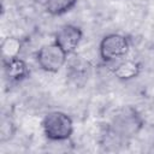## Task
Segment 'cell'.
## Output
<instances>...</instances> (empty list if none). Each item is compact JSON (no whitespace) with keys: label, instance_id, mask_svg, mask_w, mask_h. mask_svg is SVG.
<instances>
[{"label":"cell","instance_id":"obj_1","mask_svg":"<svg viewBox=\"0 0 154 154\" xmlns=\"http://www.w3.org/2000/svg\"><path fill=\"white\" fill-rule=\"evenodd\" d=\"M42 130L51 141H66L73 132V122L67 113L52 111L43 117Z\"/></svg>","mask_w":154,"mask_h":154},{"label":"cell","instance_id":"obj_2","mask_svg":"<svg viewBox=\"0 0 154 154\" xmlns=\"http://www.w3.org/2000/svg\"><path fill=\"white\" fill-rule=\"evenodd\" d=\"M130 49V41L125 35L112 32L102 37L99 45L100 58L103 63L116 61L128 54Z\"/></svg>","mask_w":154,"mask_h":154},{"label":"cell","instance_id":"obj_3","mask_svg":"<svg viewBox=\"0 0 154 154\" xmlns=\"http://www.w3.org/2000/svg\"><path fill=\"white\" fill-rule=\"evenodd\" d=\"M67 54L55 43H48L42 46L36 53V61L38 66L49 73L58 72L66 63Z\"/></svg>","mask_w":154,"mask_h":154},{"label":"cell","instance_id":"obj_4","mask_svg":"<svg viewBox=\"0 0 154 154\" xmlns=\"http://www.w3.org/2000/svg\"><path fill=\"white\" fill-rule=\"evenodd\" d=\"M83 37V31L75 24L63 25L54 35V42L67 54H72L78 48Z\"/></svg>","mask_w":154,"mask_h":154},{"label":"cell","instance_id":"obj_5","mask_svg":"<svg viewBox=\"0 0 154 154\" xmlns=\"http://www.w3.org/2000/svg\"><path fill=\"white\" fill-rule=\"evenodd\" d=\"M113 131L118 134V136H132L135 135L142 126V119L140 118L136 109L128 107L123 113L118 114L114 118Z\"/></svg>","mask_w":154,"mask_h":154},{"label":"cell","instance_id":"obj_6","mask_svg":"<svg viewBox=\"0 0 154 154\" xmlns=\"http://www.w3.org/2000/svg\"><path fill=\"white\" fill-rule=\"evenodd\" d=\"M2 63L5 76L11 83H20L26 79L30 75V70L26 63L19 57L2 60Z\"/></svg>","mask_w":154,"mask_h":154},{"label":"cell","instance_id":"obj_7","mask_svg":"<svg viewBox=\"0 0 154 154\" xmlns=\"http://www.w3.org/2000/svg\"><path fill=\"white\" fill-rule=\"evenodd\" d=\"M112 72L114 77L119 81H130L136 78L141 72V64L132 59H126L118 63L113 69Z\"/></svg>","mask_w":154,"mask_h":154},{"label":"cell","instance_id":"obj_8","mask_svg":"<svg viewBox=\"0 0 154 154\" xmlns=\"http://www.w3.org/2000/svg\"><path fill=\"white\" fill-rule=\"evenodd\" d=\"M77 1L78 0H49L45 8L51 16H61L70 12L77 5Z\"/></svg>","mask_w":154,"mask_h":154},{"label":"cell","instance_id":"obj_9","mask_svg":"<svg viewBox=\"0 0 154 154\" xmlns=\"http://www.w3.org/2000/svg\"><path fill=\"white\" fill-rule=\"evenodd\" d=\"M22 49V42L17 37H6L1 43V53L2 60L19 57V52Z\"/></svg>","mask_w":154,"mask_h":154},{"label":"cell","instance_id":"obj_10","mask_svg":"<svg viewBox=\"0 0 154 154\" xmlns=\"http://www.w3.org/2000/svg\"><path fill=\"white\" fill-rule=\"evenodd\" d=\"M35 4H37V5H41V6H46L47 4H48V1L49 0H32Z\"/></svg>","mask_w":154,"mask_h":154}]
</instances>
